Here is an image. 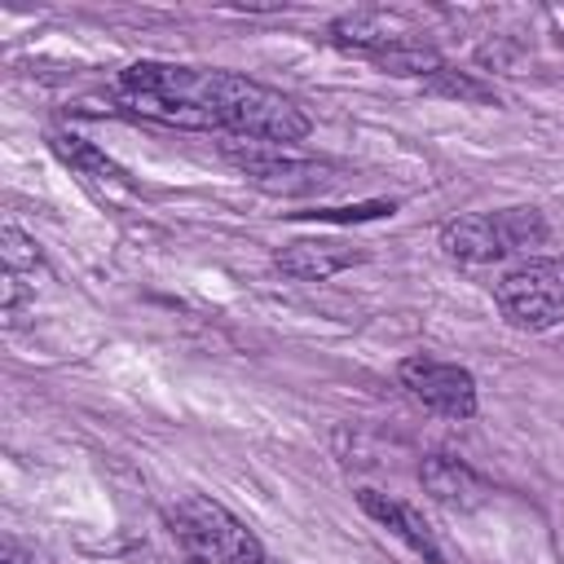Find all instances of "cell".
Listing matches in <instances>:
<instances>
[{"mask_svg": "<svg viewBox=\"0 0 564 564\" xmlns=\"http://www.w3.org/2000/svg\"><path fill=\"white\" fill-rule=\"evenodd\" d=\"M115 97L145 119L172 123V128H198L220 132L225 141H269V145H295L308 137V115L282 97L278 88L234 75V70H207V66H176V62H132Z\"/></svg>", "mask_w": 564, "mask_h": 564, "instance_id": "cell-1", "label": "cell"}, {"mask_svg": "<svg viewBox=\"0 0 564 564\" xmlns=\"http://www.w3.org/2000/svg\"><path fill=\"white\" fill-rule=\"evenodd\" d=\"M167 533L189 564H269L260 538L216 498L185 494L167 507Z\"/></svg>", "mask_w": 564, "mask_h": 564, "instance_id": "cell-2", "label": "cell"}, {"mask_svg": "<svg viewBox=\"0 0 564 564\" xmlns=\"http://www.w3.org/2000/svg\"><path fill=\"white\" fill-rule=\"evenodd\" d=\"M546 220L538 207H502V212H471L441 229V247L458 264H498L507 256L533 251L546 242Z\"/></svg>", "mask_w": 564, "mask_h": 564, "instance_id": "cell-3", "label": "cell"}, {"mask_svg": "<svg viewBox=\"0 0 564 564\" xmlns=\"http://www.w3.org/2000/svg\"><path fill=\"white\" fill-rule=\"evenodd\" d=\"M494 300L502 317L520 330H546L564 317V260L529 256L494 282Z\"/></svg>", "mask_w": 564, "mask_h": 564, "instance_id": "cell-4", "label": "cell"}, {"mask_svg": "<svg viewBox=\"0 0 564 564\" xmlns=\"http://www.w3.org/2000/svg\"><path fill=\"white\" fill-rule=\"evenodd\" d=\"M225 159H234V167L269 194H322L326 185L339 181L330 163L304 159L291 145H269V141H225Z\"/></svg>", "mask_w": 564, "mask_h": 564, "instance_id": "cell-5", "label": "cell"}, {"mask_svg": "<svg viewBox=\"0 0 564 564\" xmlns=\"http://www.w3.org/2000/svg\"><path fill=\"white\" fill-rule=\"evenodd\" d=\"M397 379L423 410H432L441 419H471L476 414V379L454 361L419 352V357H405L397 366Z\"/></svg>", "mask_w": 564, "mask_h": 564, "instance_id": "cell-6", "label": "cell"}, {"mask_svg": "<svg viewBox=\"0 0 564 564\" xmlns=\"http://www.w3.org/2000/svg\"><path fill=\"white\" fill-rule=\"evenodd\" d=\"M357 502H361V511H366L375 524H383L392 538H401V542H405L414 555H423L427 564H441V560H445V551H441L432 524H427L410 502H401V498H392V494H379V489H357Z\"/></svg>", "mask_w": 564, "mask_h": 564, "instance_id": "cell-7", "label": "cell"}, {"mask_svg": "<svg viewBox=\"0 0 564 564\" xmlns=\"http://www.w3.org/2000/svg\"><path fill=\"white\" fill-rule=\"evenodd\" d=\"M357 260H366V251L344 247V242H330V238H300V242H291V247H282L273 256L278 273L300 278V282H326V278L352 269Z\"/></svg>", "mask_w": 564, "mask_h": 564, "instance_id": "cell-8", "label": "cell"}, {"mask_svg": "<svg viewBox=\"0 0 564 564\" xmlns=\"http://www.w3.org/2000/svg\"><path fill=\"white\" fill-rule=\"evenodd\" d=\"M419 480H423V489H427L441 507H449V511H471V507H480V502L489 498V485H485L467 463H458V458H449V454L423 458Z\"/></svg>", "mask_w": 564, "mask_h": 564, "instance_id": "cell-9", "label": "cell"}, {"mask_svg": "<svg viewBox=\"0 0 564 564\" xmlns=\"http://www.w3.org/2000/svg\"><path fill=\"white\" fill-rule=\"evenodd\" d=\"M53 150H57L75 172H84V176H93V181H123V172H119L101 150H93L84 137L57 132V137H53Z\"/></svg>", "mask_w": 564, "mask_h": 564, "instance_id": "cell-10", "label": "cell"}, {"mask_svg": "<svg viewBox=\"0 0 564 564\" xmlns=\"http://www.w3.org/2000/svg\"><path fill=\"white\" fill-rule=\"evenodd\" d=\"M432 93H449V97H463V101H494V93L485 84H476L471 75H463L454 66H441L432 75Z\"/></svg>", "mask_w": 564, "mask_h": 564, "instance_id": "cell-11", "label": "cell"}, {"mask_svg": "<svg viewBox=\"0 0 564 564\" xmlns=\"http://www.w3.org/2000/svg\"><path fill=\"white\" fill-rule=\"evenodd\" d=\"M4 564H40L31 551H22L18 542H4Z\"/></svg>", "mask_w": 564, "mask_h": 564, "instance_id": "cell-12", "label": "cell"}]
</instances>
